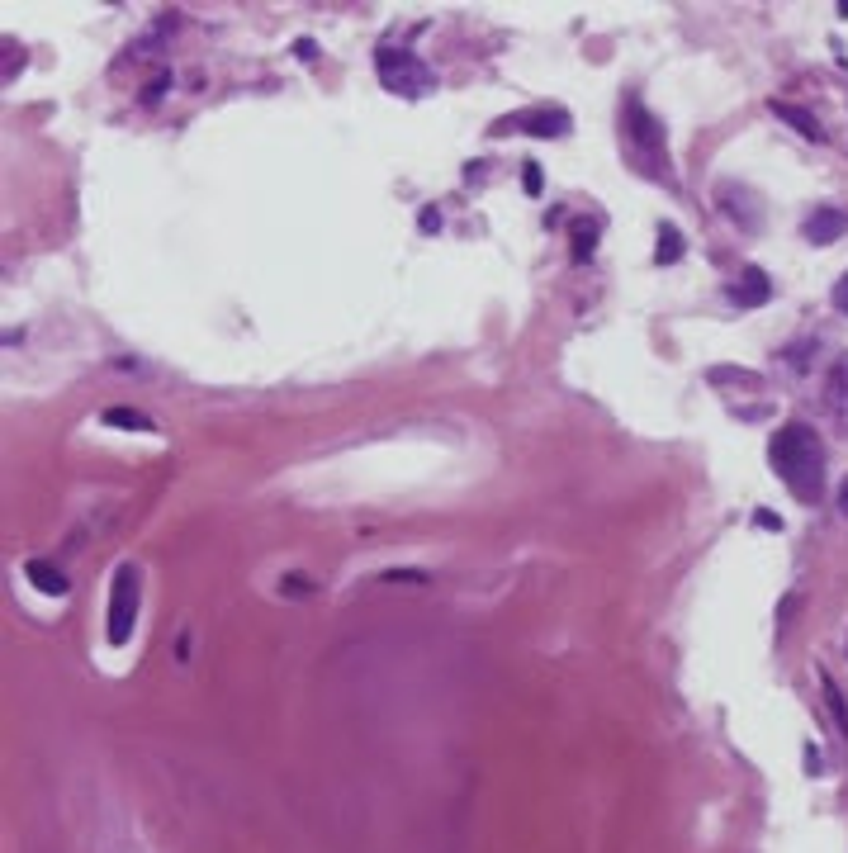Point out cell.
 <instances>
[{"instance_id":"13","label":"cell","mask_w":848,"mask_h":853,"mask_svg":"<svg viewBox=\"0 0 848 853\" xmlns=\"http://www.w3.org/2000/svg\"><path fill=\"white\" fill-rule=\"evenodd\" d=\"M597 233H602V218H583V223H574V256L578 261H588V256H593Z\"/></svg>"},{"instance_id":"19","label":"cell","mask_w":848,"mask_h":853,"mask_svg":"<svg viewBox=\"0 0 848 853\" xmlns=\"http://www.w3.org/2000/svg\"><path fill=\"white\" fill-rule=\"evenodd\" d=\"M839 512H848V479H844V489H839Z\"/></svg>"},{"instance_id":"4","label":"cell","mask_w":848,"mask_h":853,"mask_svg":"<svg viewBox=\"0 0 848 853\" xmlns=\"http://www.w3.org/2000/svg\"><path fill=\"white\" fill-rule=\"evenodd\" d=\"M626 128H631L635 147H645V152H650V176H664V171H668L664 124H659V119H654V114L640 105V100H631V105H626Z\"/></svg>"},{"instance_id":"8","label":"cell","mask_w":848,"mask_h":853,"mask_svg":"<svg viewBox=\"0 0 848 853\" xmlns=\"http://www.w3.org/2000/svg\"><path fill=\"white\" fill-rule=\"evenodd\" d=\"M825 403L839 413V422H848V356H839L825 375Z\"/></svg>"},{"instance_id":"16","label":"cell","mask_w":848,"mask_h":853,"mask_svg":"<svg viewBox=\"0 0 848 853\" xmlns=\"http://www.w3.org/2000/svg\"><path fill=\"white\" fill-rule=\"evenodd\" d=\"M280 593H285V598H294V593H313V579H304V574H285V579H280Z\"/></svg>"},{"instance_id":"11","label":"cell","mask_w":848,"mask_h":853,"mask_svg":"<svg viewBox=\"0 0 848 853\" xmlns=\"http://www.w3.org/2000/svg\"><path fill=\"white\" fill-rule=\"evenodd\" d=\"M773 114H777V119H782V124H792L796 133L806 138V143H820V124H815V119H811V114H806V109L787 105V100H773Z\"/></svg>"},{"instance_id":"12","label":"cell","mask_w":848,"mask_h":853,"mask_svg":"<svg viewBox=\"0 0 848 853\" xmlns=\"http://www.w3.org/2000/svg\"><path fill=\"white\" fill-rule=\"evenodd\" d=\"M678 256H683V233H678L673 223H664V228H659V247H654V261H659V266H673Z\"/></svg>"},{"instance_id":"1","label":"cell","mask_w":848,"mask_h":853,"mask_svg":"<svg viewBox=\"0 0 848 853\" xmlns=\"http://www.w3.org/2000/svg\"><path fill=\"white\" fill-rule=\"evenodd\" d=\"M768 465L801 503H820V484H825V446L811 422H787L768 446Z\"/></svg>"},{"instance_id":"2","label":"cell","mask_w":848,"mask_h":853,"mask_svg":"<svg viewBox=\"0 0 848 853\" xmlns=\"http://www.w3.org/2000/svg\"><path fill=\"white\" fill-rule=\"evenodd\" d=\"M138 598H143L138 569H133V564H119V569H114V583H109V612H105L109 645H128L133 621H138Z\"/></svg>"},{"instance_id":"9","label":"cell","mask_w":848,"mask_h":853,"mask_svg":"<svg viewBox=\"0 0 848 853\" xmlns=\"http://www.w3.org/2000/svg\"><path fill=\"white\" fill-rule=\"evenodd\" d=\"M24 579L34 583V588H43L48 598H62V593L72 588V583H67V574H57L53 564H43V560H29V564H24Z\"/></svg>"},{"instance_id":"7","label":"cell","mask_w":848,"mask_h":853,"mask_svg":"<svg viewBox=\"0 0 848 853\" xmlns=\"http://www.w3.org/2000/svg\"><path fill=\"white\" fill-rule=\"evenodd\" d=\"M730 294H735V304H740V309H758V304H768L773 285H768V275H763V271H754V266H749V271H744L740 280L730 285Z\"/></svg>"},{"instance_id":"10","label":"cell","mask_w":848,"mask_h":853,"mask_svg":"<svg viewBox=\"0 0 848 853\" xmlns=\"http://www.w3.org/2000/svg\"><path fill=\"white\" fill-rule=\"evenodd\" d=\"M100 422H105V427H119V432H157V422L147 418V413H138V408H124V403H119V408H105V413H100Z\"/></svg>"},{"instance_id":"15","label":"cell","mask_w":848,"mask_h":853,"mask_svg":"<svg viewBox=\"0 0 848 853\" xmlns=\"http://www.w3.org/2000/svg\"><path fill=\"white\" fill-rule=\"evenodd\" d=\"M522 190H526V195H541V190H545L541 166H536V162H526V166H522Z\"/></svg>"},{"instance_id":"14","label":"cell","mask_w":848,"mask_h":853,"mask_svg":"<svg viewBox=\"0 0 848 853\" xmlns=\"http://www.w3.org/2000/svg\"><path fill=\"white\" fill-rule=\"evenodd\" d=\"M825 683V702H830V716H834V726H839V735L848 740V707H844V692H839V683H834L830 673L820 678Z\"/></svg>"},{"instance_id":"5","label":"cell","mask_w":848,"mask_h":853,"mask_svg":"<svg viewBox=\"0 0 848 853\" xmlns=\"http://www.w3.org/2000/svg\"><path fill=\"white\" fill-rule=\"evenodd\" d=\"M844 233H848L844 209H815V214L806 218V242H811V247H830V242H839Z\"/></svg>"},{"instance_id":"18","label":"cell","mask_w":848,"mask_h":853,"mask_svg":"<svg viewBox=\"0 0 848 853\" xmlns=\"http://www.w3.org/2000/svg\"><path fill=\"white\" fill-rule=\"evenodd\" d=\"M754 522H758V527H768V531L782 527V522H777V512H768V508H758V512H754Z\"/></svg>"},{"instance_id":"3","label":"cell","mask_w":848,"mask_h":853,"mask_svg":"<svg viewBox=\"0 0 848 853\" xmlns=\"http://www.w3.org/2000/svg\"><path fill=\"white\" fill-rule=\"evenodd\" d=\"M375 62H379V81H384L394 95H427V91H432V72H427V67H422L413 53L384 48Z\"/></svg>"},{"instance_id":"17","label":"cell","mask_w":848,"mask_h":853,"mask_svg":"<svg viewBox=\"0 0 848 853\" xmlns=\"http://www.w3.org/2000/svg\"><path fill=\"white\" fill-rule=\"evenodd\" d=\"M834 309H839V313L848 318V271L839 275V285H834Z\"/></svg>"},{"instance_id":"6","label":"cell","mask_w":848,"mask_h":853,"mask_svg":"<svg viewBox=\"0 0 848 853\" xmlns=\"http://www.w3.org/2000/svg\"><path fill=\"white\" fill-rule=\"evenodd\" d=\"M503 128H526L536 138H555V133H569V114L564 109H536V114H522V119H507Z\"/></svg>"}]
</instances>
